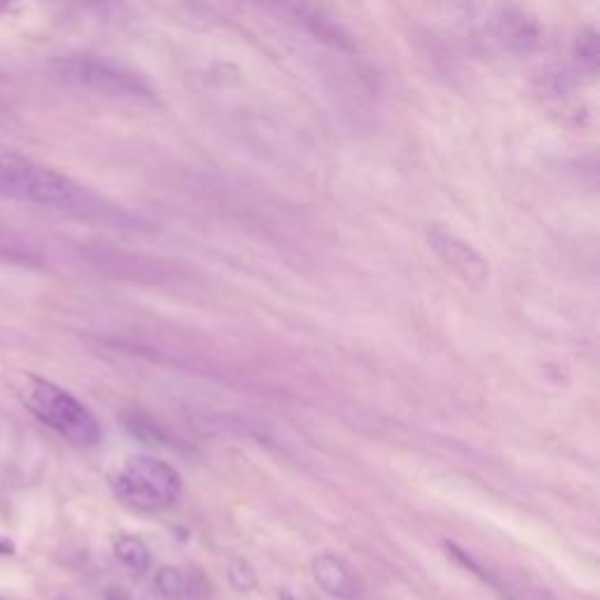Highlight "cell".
<instances>
[{"mask_svg":"<svg viewBox=\"0 0 600 600\" xmlns=\"http://www.w3.org/2000/svg\"><path fill=\"white\" fill-rule=\"evenodd\" d=\"M312 574H315V582L326 591L328 595L338 600H357L359 598V589H357V582L352 577V573L347 570L340 558L331 556V553H322L316 556L312 563Z\"/></svg>","mask_w":600,"mask_h":600,"instance_id":"7","label":"cell"},{"mask_svg":"<svg viewBox=\"0 0 600 600\" xmlns=\"http://www.w3.org/2000/svg\"><path fill=\"white\" fill-rule=\"evenodd\" d=\"M15 553V544L10 540H3L0 537V556H12Z\"/></svg>","mask_w":600,"mask_h":600,"instance_id":"13","label":"cell"},{"mask_svg":"<svg viewBox=\"0 0 600 600\" xmlns=\"http://www.w3.org/2000/svg\"><path fill=\"white\" fill-rule=\"evenodd\" d=\"M10 385L22 404L66 441L85 448L101 441V425L92 410L64 388L36 373H10Z\"/></svg>","mask_w":600,"mask_h":600,"instance_id":"2","label":"cell"},{"mask_svg":"<svg viewBox=\"0 0 600 600\" xmlns=\"http://www.w3.org/2000/svg\"><path fill=\"white\" fill-rule=\"evenodd\" d=\"M115 495L139 512H162L181 497L183 483L171 464L150 455H134L113 479Z\"/></svg>","mask_w":600,"mask_h":600,"instance_id":"3","label":"cell"},{"mask_svg":"<svg viewBox=\"0 0 600 600\" xmlns=\"http://www.w3.org/2000/svg\"><path fill=\"white\" fill-rule=\"evenodd\" d=\"M155 589L164 600H183L188 594L186 574L176 565H164L155 574Z\"/></svg>","mask_w":600,"mask_h":600,"instance_id":"9","label":"cell"},{"mask_svg":"<svg viewBox=\"0 0 600 600\" xmlns=\"http://www.w3.org/2000/svg\"><path fill=\"white\" fill-rule=\"evenodd\" d=\"M104 600H129V595H127V591L120 589V586H110V589H106Z\"/></svg>","mask_w":600,"mask_h":600,"instance_id":"12","label":"cell"},{"mask_svg":"<svg viewBox=\"0 0 600 600\" xmlns=\"http://www.w3.org/2000/svg\"><path fill=\"white\" fill-rule=\"evenodd\" d=\"M0 192L109 228H137L139 219L71 176L0 143Z\"/></svg>","mask_w":600,"mask_h":600,"instance_id":"1","label":"cell"},{"mask_svg":"<svg viewBox=\"0 0 600 600\" xmlns=\"http://www.w3.org/2000/svg\"><path fill=\"white\" fill-rule=\"evenodd\" d=\"M55 73L66 85L98 92L104 97L150 98V94H153L141 76L127 71V68L104 59V57L85 55V52L57 59Z\"/></svg>","mask_w":600,"mask_h":600,"instance_id":"4","label":"cell"},{"mask_svg":"<svg viewBox=\"0 0 600 600\" xmlns=\"http://www.w3.org/2000/svg\"><path fill=\"white\" fill-rule=\"evenodd\" d=\"M429 242L439 252V256H441L448 265H453L467 282H483V279H486L488 270L483 258H481L467 242L458 240L453 233H448V230L443 228L431 230Z\"/></svg>","mask_w":600,"mask_h":600,"instance_id":"5","label":"cell"},{"mask_svg":"<svg viewBox=\"0 0 600 600\" xmlns=\"http://www.w3.org/2000/svg\"><path fill=\"white\" fill-rule=\"evenodd\" d=\"M574 52H577V59L582 61V64L595 68V64H598V36H595L594 28H589V31L579 36L577 45H574Z\"/></svg>","mask_w":600,"mask_h":600,"instance_id":"11","label":"cell"},{"mask_svg":"<svg viewBox=\"0 0 600 600\" xmlns=\"http://www.w3.org/2000/svg\"><path fill=\"white\" fill-rule=\"evenodd\" d=\"M279 600H295V598L289 594V591H282V594H279Z\"/></svg>","mask_w":600,"mask_h":600,"instance_id":"14","label":"cell"},{"mask_svg":"<svg viewBox=\"0 0 600 600\" xmlns=\"http://www.w3.org/2000/svg\"><path fill=\"white\" fill-rule=\"evenodd\" d=\"M228 579L233 589H237L240 594H252L258 586L256 570H253L252 563L244 561V558H233V561H230Z\"/></svg>","mask_w":600,"mask_h":600,"instance_id":"10","label":"cell"},{"mask_svg":"<svg viewBox=\"0 0 600 600\" xmlns=\"http://www.w3.org/2000/svg\"><path fill=\"white\" fill-rule=\"evenodd\" d=\"M115 556L131 573H146L150 568V549L139 537H118V542H115Z\"/></svg>","mask_w":600,"mask_h":600,"instance_id":"8","label":"cell"},{"mask_svg":"<svg viewBox=\"0 0 600 600\" xmlns=\"http://www.w3.org/2000/svg\"><path fill=\"white\" fill-rule=\"evenodd\" d=\"M491 28L495 40L512 49H533L540 40V26L535 19L516 7H500L491 16Z\"/></svg>","mask_w":600,"mask_h":600,"instance_id":"6","label":"cell"},{"mask_svg":"<svg viewBox=\"0 0 600 600\" xmlns=\"http://www.w3.org/2000/svg\"><path fill=\"white\" fill-rule=\"evenodd\" d=\"M55 600H73V598H66V595H59V598H55Z\"/></svg>","mask_w":600,"mask_h":600,"instance_id":"15","label":"cell"}]
</instances>
